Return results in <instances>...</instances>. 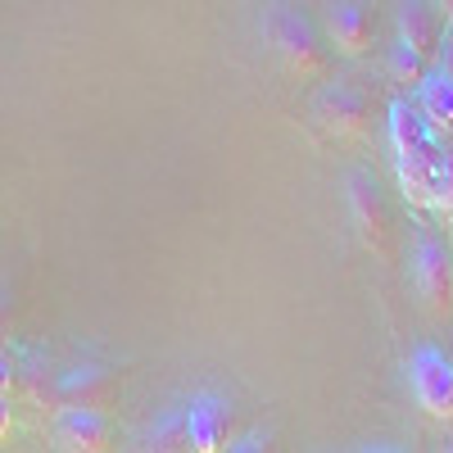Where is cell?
I'll return each mask as SVG.
<instances>
[{
	"label": "cell",
	"instance_id": "6da1fadb",
	"mask_svg": "<svg viewBox=\"0 0 453 453\" xmlns=\"http://www.w3.org/2000/svg\"><path fill=\"white\" fill-rule=\"evenodd\" d=\"M268 36H273V46L290 73H299V78H322L326 73V50L318 46L309 19H299L295 10H273Z\"/></svg>",
	"mask_w": 453,
	"mask_h": 453
},
{
	"label": "cell",
	"instance_id": "7a4b0ae2",
	"mask_svg": "<svg viewBox=\"0 0 453 453\" xmlns=\"http://www.w3.org/2000/svg\"><path fill=\"white\" fill-rule=\"evenodd\" d=\"M186 440H191L196 453L232 449V440H236V412H232V403H226L222 395H213V390L196 395L191 403H186Z\"/></svg>",
	"mask_w": 453,
	"mask_h": 453
},
{
	"label": "cell",
	"instance_id": "3957f363",
	"mask_svg": "<svg viewBox=\"0 0 453 453\" xmlns=\"http://www.w3.org/2000/svg\"><path fill=\"white\" fill-rule=\"evenodd\" d=\"M408 376H412V395H418V403L431 418L453 422V363L435 345H422L408 363Z\"/></svg>",
	"mask_w": 453,
	"mask_h": 453
},
{
	"label": "cell",
	"instance_id": "277c9868",
	"mask_svg": "<svg viewBox=\"0 0 453 453\" xmlns=\"http://www.w3.org/2000/svg\"><path fill=\"white\" fill-rule=\"evenodd\" d=\"M50 444L64 453H104L113 444V431L104 422L100 408H82V403H64L50 422Z\"/></svg>",
	"mask_w": 453,
	"mask_h": 453
},
{
	"label": "cell",
	"instance_id": "5b68a950",
	"mask_svg": "<svg viewBox=\"0 0 453 453\" xmlns=\"http://www.w3.org/2000/svg\"><path fill=\"white\" fill-rule=\"evenodd\" d=\"M444 141H426L418 150H403V155H395V173H399V191L408 204L418 209H431V196H435V181L444 173Z\"/></svg>",
	"mask_w": 453,
	"mask_h": 453
},
{
	"label": "cell",
	"instance_id": "8992f818",
	"mask_svg": "<svg viewBox=\"0 0 453 453\" xmlns=\"http://www.w3.org/2000/svg\"><path fill=\"white\" fill-rule=\"evenodd\" d=\"M412 281H418L426 309L435 318H444L453 309V263L435 241H418V254H412Z\"/></svg>",
	"mask_w": 453,
	"mask_h": 453
},
{
	"label": "cell",
	"instance_id": "52a82bcc",
	"mask_svg": "<svg viewBox=\"0 0 453 453\" xmlns=\"http://www.w3.org/2000/svg\"><path fill=\"white\" fill-rule=\"evenodd\" d=\"M349 209H354V222H358V236L386 254L390 250V213H386V200L376 191V181L367 173H354L349 177Z\"/></svg>",
	"mask_w": 453,
	"mask_h": 453
},
{
	"label": "cell",
	"instance_id": "ba28073f",
	"mask_svg": "<svg viewBox=\"0 0 453 453\" xmlns=\"http://www.w3.org/2000/svg\"><path fill=\"white\" fill-rule=\"evenodd\" d=\"M318 119H322L331 132H340V136H358V132H367V123H372V104H367L363 91H354V87H345V82H331V87L318 96Z\"/></svg>",
	"mask_w": 453,
	"mask_h": 453
},
{
	"label": "cell",
	"instance_id": "9c48e42d",
	"mask_svg": "<svg viewBox=\"0 0 453 453\" xmlns=\"http://www.w3.org/2000/svg\"><path fill=\"white\" fill-rule=\"evenodd\" d=\"M55 395H59V403L104 408L113 395H119V381H113V372L100 367V363H78V367H64V372H59Z\"/></svg>",
	"mask_w": 453,
	"mask_h": 453
},
{
	"label": "cell",
	"instance_id": "30bf717a",
	"mask_svg": "<svg viewBox=\"0 0 453 453\" xmlns=\"http://www.w3.org/2000/svg\"><path fill=\"white\" fill-rule=\"evenodd\" d=\"M399 42L422 50L435 64L440 46H444V14L431 5V0H403L399 5Z\"/></svg>",
	"mask_w": 453,
	"mask_h": 453
},
{
	"label": "cell",
	"instance_id": "8fae6325",
	"mask_svg": "<svg viewBox=\"0 0 453 453\" xmlns=\"http://www.w3.org/2000/svg\"><path fill=\"white\" fill-rule=\"evenodd\" d=\"M412 104H418V113L426 119V127L444 141V145H453V78H444L440 68H431L426 78L412 87Z\"/></svg>",
	"mask_w": 453,
	"mask_h": 453
},
{
	"label": "cell",
	"instance_id": "7c38bea8",
	"mask_svg": "<svg viewBox=\"0 0 453 453\" xmlns=\"http://www.w3.org/2000/svg\"><path fill=\"white\" fill-rule=\"evenodd\" d=\"M326 32H331V42L345 55H363L372 46V14H367V5L363 0H331Z\"/></svg>",
	"mask_w": 453,
	"mask_h": 453
},
{
	"label": "cell",
	"instance_id": "4fadbf2b",
	"mask_svg": "<svg viewBox=\"0 0 453 453\" xmlns=\"http://www.w3.org/2000/svg\"><path fill=\"white\" fill-rule=\"evenodd\" d=\"M145 444L150 449H191V440H186V408L164 412V418L145 431Z\"/></svg>",
	"mask_w": 453,
	"mask_h": 453
},
{
	"label": "cell",
	"instance_id": "5bb4252c",
	"mask_svg": "<svg viewBox=\"0 0 453 453\" xmlns=\"http://www.w3.org/2000/svg\"><path fill=\"white\" fill-rule=\"evenodd\" d=\"M390 73H395V82H403V87L412 91V87H418L426 73H431V59H426L422 50H412V46L395 42V50H390Z\"/></svg>",
	"mask_w": 453,
	"mask_h": 453
},
{
	"label": "cell",
	"instance_id": "9a60e30c",
	"mask_svg": "<svg viewBox=\"0 0 453 453\" xmlns=\"http://www.w3.org/2000/svg\"><path fill=\"white\" fill-rule=\"evenodd\" d=\"M431 209H435V213H440L444 222H453V155L444 159V173H440V181H435Z\"/></svg>",
	"mask_w": 453,
	"mask_h": 453
},
{
	"label": "cell",
	"instance_id": "2e32d148",
	"mask_svg": "<svg viewBox=\"0 0 453 453\" xmlns=\"http://www.w3.org/2000/svg\"><path fill=\"white\" fill-rule=\"evenodd\" d=\"M5 335H10V295L0 286V345H5Z\"/></svg>",
	"mask_w": 453,
	"mask_h": 453
},
{
	"label": "cell",
	"instance_id": "e0dca14e",
	"mask_svg": "<svg viewBox=\"0 0 453 453\" xmlns=\"http://www.w3.org/2000/svg\"><path fill=\"white\" fill-rule=\"evenodd\" d=\"M10 426H14V418H10V403H5V395H0V444L10 440Z\"/></svg>",
	"mask_w": 453,
	"mask_h": 453
},
{
	"label": "cell",
	"instance_id": "ac0fdd59",
	"mask_svg": "<svg viewBox=\"0 0 453 453\" xmlns=\"http://www.w3.org/2000/svg\"><path fill=\"white\" fill-rule=\"evenodd\" d=\"M435 64H440L444 78H453V42H449V46H440V59H435Z\"/></svg>",
	"mask_w": 453,
	"mask_h": 453
},
{
	"label": "cell",
	"instance_id": "d6986e66",
	"mask_svg": "<svg viewBox=\"0 0 453 453\" xmlns=\"http://www.w3.org/2000/svg\"><path fill=\"white\" fill-rule=\"evenodd\" d=\"M431 5L444 14V23H453V0H431Z\"/></svg>",
	"mask_w": 453,
	"mask_h": 453
},
{
	"label": "cell",
	"instance_id": "ffe728a7",
	"mask_svg": "<svg viewBox=\"0 0 453 453\" xmlns=\"http://www.w3.org/2000/svg\"><path fill=\"white\" fill-rule=\"evenodd\" d=\"M5 390H10V367L0 363V395H5Z\"/></svg>",
	"mask_w": 453,
	"mask_h": 453
}]
</instances>
